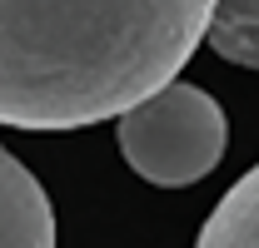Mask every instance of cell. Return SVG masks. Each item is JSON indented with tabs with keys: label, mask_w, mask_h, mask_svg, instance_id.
<instances>
[{
	"label": "cell",
	"mask_w": 259,
	"mask_h": 248,
	"mask_svg": "<svg viewBox=\"0 0 259 248\" xmlns=\"http://www.w3.org/2000/svg\"><path fill=\"white\" fill-rule=\"evenodd\" d=\"M214 0H0V124L85 129L175 80Z\"/></svg>",
	"instance_id": "1"
},
{
	"label": "cell",
	"mask_w": 259,
	"mask_h": 248,
	"mask_svg": "<svg viewBox=\"0 0 259 248\" xmlns=\"http://www.w3.org/2000/svg\"><path fill=\"white\" fill-rule=\"evenodd\" d=\"M115 144L140 179L160 189H185L220 169L229 119L209 90L164 80L160 90L115 114Z\"/></svg>",
	"instance_id": "2"
},
{
	"label": "cell",
	"mask_w": 259,
	"mask_h": 248,
	"mask_svg": "<svg viewBox=\"0 0 259 248\" xmlns=\"http://www.w3.org/2000/svg\"><path fill=\"white\" fill-rule=\"evenodd\" d=\"M0 248H55V209L10 149H0Z\"/></svg>",
	"instance_id": "3"
},
{
	"label": "cell",
	"mask_w": 259,
	"mask_h": 248,
	"mask_svg": "<svg viewBox=\"0 0 259 248\" xmlns=\"http://www.w3.org/2000/svg\"><path fill=\"white\" fill-rule=\"evenodd\" d=\"M199 248H259V164L214 204L199 228Z\"/></svg>",
	"instance_id": "4"
},
{
	"label": "cell",
	"mask_w": 259,
	"mask_h": 248,
	"mask_svg": "<svg viewBox=\"0 0 259 248\" xmlns=\"http://www.w3.org/2000/svg\"><path fill=\"white\" fill-rule=\"evenodd\" d=\"M204 40L229 65L259 70V0H214V15H209Z\"/></svg>",
	"instance_id": "5"
}]
</instances>
